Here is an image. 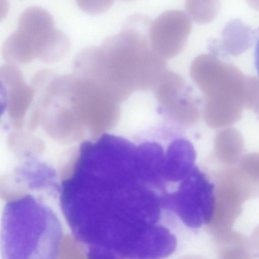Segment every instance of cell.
Returning a JSON list of instances; mask_svg holds the SVG:
<instances>
[{"mask_svg":"<svg viewBox=\"0 0 259 259\" xmlns=\"http://www.w3.org/2000/svg\"><path fill=\"white\" fill-rule=\"evenodd\" d=\"M217 259H252L249 240L232 230L214 236Z\"/></svg>","mask_w":259,"mask_h":259,"instance_id":"9c48e42d","label":"cell"},{"mask_svg":"<svg viewBox=\"0 0 259 259\" xmlns=\"http://www.w3.org/2000/svg\"><path fill=\"white\" fill-rule=\"evenodd\" d=\"M243 149V138L237 129L231 126L225 127L216 135L215 155L218 160L228 167L239 163Z\"/></svg>","mask_w":259,"mask_h":259,"instance_id":"ba28073f","label":"cell"},{"mask_svg":"<svg viewBox=\"0 0 259 259\" xmlns=\"http://www.w3.org/2000/svg\"><path fill=\"white\" fill-rule=\"evenodd\" d=\"M238 164L241 175L259 191V153L245 155Z\"/></svg>","mask_w":259,"mask_h":259,"instance_id":"30bf717a","label":"cell"},{"mask_svg":"<svg viewBox=\"0 0 259 259\" xmlns=\"http://www.w3.org/2000/svg\"><path fill=\"white\" fill-rule=\"evenodd\" d=\"M256 196L236 168L229 167L219 174L210 220L207 225L214 236L231 230L240 215L244 203Z\"/></svg>","mask_w":259,"mask_h":259,"instance_id":"277c9868","label":"cell"},{"mask_svg":"<svg viewBox=\"0 0 259 259\" xmlns=\"http://www.w3.org/2000/svg\"><path fill=\"white\" fill-rule=\"evenodd\" d=\"M254 57L255 68L259 75V37L256 41Z\"/></svg>","mask_w":259,"mask_h":259,"instance_id":"7c38bea8","label":"cell"},{"mask_svg":"<svg viewBox=\"0 0 259 259\" xmlns=\"http://www.w3.org/2000/svg\"><path fill=\"white\" fill-rule=\"evenodd\" d=\"M63 237L54 211L27 195L8 202L1 231L2 259H59Z\"/></svg>","mask_w":259,"mask_h":259,"instance_id":"7a4b0ae2","label":"cell"},{"mask_svg":"<svg viewBox=\"0 0 259 259\" xmlns=\"http://www.w3.org/2000/svg\"><path fill=\"white\" fill-rule=\"evenodd\" d=\"M157 100L172 117L184 121H193L198 116V109L183 77L167 70L153 89Z\"/></svg>","mask_w":259,"mask_h":259,"instance_id":"8992f818","label":"cell"},{"mask_svg":"<svg viewBox=\"0 0 259 259\" xmlns=\"http://www.w3.org/2000/svg\"><path fill=\"white\" fill-rule=\"evenodd\" d=\"M150 24L147 17L132 16L119 32L78 52L72 72L93 80L118 103L135 91L153 89L167 64L151 46Z\"/></svg>","mask_w":259,"mask_h":259,"instance_id":"6da1fadb","label":"cell"},{"mask_svg":"<svg viewBox=\"0 0 259 259\" xmlns=\"http://www.w3.org/2000/svg\"><path fill=\"white\" fill-rule=\"evenodd\" d=\"M70 49L68 36L56 27L51 14L41 7L31 6L21 13L16 29L3 41L1 55L6 64L18 67L35 59L56 62Z\"/></svg>","mask_w":259,"mask_h":259,"instance_id":"3957f363","label":"cell"},{"mask_svg":"<svg viewBox=\"0 0 259 259\" xmlns=\"http://www.w3.org/2000/svg\"><path fill=\"white\" fill-rule=\"evenodd\" d=\"M191 28V20L183 11H165L150 23L151 46L165 60L174 58L184 49Z\"/></svg>","mask_w":259,"mask_h":259,"instance_id":"5b68a950","label":"cell"},{"mask_svg":"<svg viewBox=\"0 0 259 259\" xmlns=\"http://www.w3.org/2000/svg\"><path fill=\"white\" fill-rule=\"evenodd\" d=\"M182 259H205L200 257H196V256H189L184 257Z\"/></svg>","mask_w":259,"mask_h":259,"instance_id":"4fadbf2b","label":"cell"},{"mask_svg":"<svg viewBox=\"0 0 259 259\" xmlns=\"http://www.w3.org/2000/svg\"><path fill=\"white\" fill-rule=\"evenodd\" d=\"M1 98L5 108L12 115L23 114L31 106L34 92L25 81L18 67L5 64L1 66Z\"/></svg>","mask_w":259,"mask_h":259,"instance_id":"52a82bcc","label":"cell"},{"mask_svg":"<svg viewBox=\"0 0 259 259\" xmlns=\"http://www.w3.org/2000/svg\"><path fill=\"white\" fill-rule=\"evenodd\" d=\"M249 241L251 247L259 253V225L253 231Z\"/></svg>","mask_w":259,"mask_h":259,"instance_id":"8fae6325","label":"cell"}]
</instances>
